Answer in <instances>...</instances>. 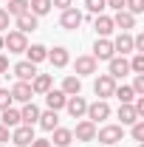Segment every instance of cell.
Listing matches in <instances>:
<instances>
[{
	"mask_svg": "<svg viewBox=\"0 0 144 147\" xmlns=\"http://www.w3.org/2000/svg\"><path fill=\"white\" fill-rule=\"evenodd\" d=\"M108 147H116V144H108Z\"/></svg>",
	"mask_w": 144,
	"mask_h": 147,
	"instance_id": "44",
	"label": "cell"
},
{
	"mask_svg": "<svg viewBox=\"0 0 144 147\" xmlns=\"http://www.w3.org/2000/svg\"><path fill=\"white\" fill-rule=\"evenodd\" d=\"M11 71H14V76H17V82H31V79L37 76V65L28 62V59H23V62H17Z\"/></svg>",
	"mask_w": 144,
	"mask_h": 147,
	"instance_id": "11",
	"label": "cell"
},
{
	"mask_svg": "<svg viewBox=\"0 0 144 147\" xmlns=\"http://www.w3.org/2000/svg\"><path fill=\"white\" fill-rule=\"evenodd\" d=\"M119 119H122V127H130L133 122H139V113L133 108V102L130 105H119Z\"/></svg>",
	"mask_w": 144,
	"mask_h": 147,
	"instance_id": "24",
	"label": "cell"
},
{
	"mask_svg": "<svg viewBox=\"0 0 144 147\" xmlns=\"http://www.w3.org/2000/svg\"><path fill=\"white\" fill-rule=\"evenodd\" d=\"M139 147H144V144H139Z\"/></svg>",
	"mask_w": 144,
	"mask_h": 147,
	"instance_id": "45",
	"label": "cell"
},
{
	"mask_svg": "<svg viewBox=\"0 0 144 147\" xmlns=\"http://www.w3.org/2000/svg\"><path fill=\"white\" fill-rule=\"evenodd\" d=\"M34 28H37V17L31 14V11H26V14L17 17V31L20 34H28V31H34Z\"/></svg>",
	"mask_w": 144,
	"mask_h": 147,
	"instance_id": "26",
	"label": "cell"
},
{
	"mask_svg": "<svg viewBox=\"0 0 144 147\" xmlns=\"http://www.w3.org/2000/svg\"><path fill=\"white\" fill-rule=\"evenodd\" d=\"M51 6H57L59 11H65V9H71V6H73V0H51Z\"/></svg>",
	"mask_w": 144,
	"mask_h": 147,
	"instance_id": "37",
	"label": "cell"
},
{
	"mask_svg": "<svg viewBox=\"0 0 144 147\" xmlns=\"http://www.w3.org/2000/svg\"><path fill=\"white\" fill-rule=\"evenodd\" d=\"M105 6H108V9H116V11H122V9H124V0H105Z\"/></svg>",
	"mask_w": 144,
	"mask_h": 147,
	"instance_id": "38",
	"label": "cell"
},
{
	"mask_svg": "<svg viewBox=\"0 0 144 147\" xmlns=\"http://www.w3.org/2000/svg\"><path fill=\"white\" fill-rule=\"evenodd\" d=\"M108 74L113 79H124L127 74H130V62H127L124 57H113V59H108Z\"/></svg>",
	"mask_w": 144,
	"mask_h": 147,
	"instance_id": "10",
	"label": "cell"
},
{
	"mask_svg": "<svg viewBox=\"0 0 144 147\" xmlns=\"http://www.w3.org/2000/svg\"><path fill=\"white\" fill-rule=\"evenodd\" d=\"M65 102H68V96H65L62 91H54V88H51V91L45 93V105H48V110H57V113H59V110L65 108Z\"/></svg>",
	"mask_w": 144,
	"mask_h": 147,
	"instance_id": "17",
	"label": "cell"
},
{
	"mask_svg": "<svg viewBox=\"0 0 144 147\" xmlns=\"http://www.w3.org/2000/svg\"><path fill=\"white\" fill-rule=\"evenodd\" d=\"M59 91L65 93V96H76V93H82V79H79V76H65Z\"/></svg>",
	"mask_w": 144,
	"mask_h": 147,
	"instance_id": "23",
	"label": "cell"
},
{
	"mask_svg": "<svg viewBox=\"0 0 144 147\" xmlns=\"http://www.w3.org/2000/svg\"><path fill=\"white\" fill-rule=\"evenodd\" d=\"M26 11H28V0H9V9H6L9 17H20Z\"/></svg>",
	"mask_w": 144,
	"mask_h": 147,
	"instance_id": "28",
	"label": "cell"
},
{
	"mask_svg": "<svg viewBox=\"0 0 144 147\" xmlns=\"http://www.w3.org/2000/svg\"><path fill=\"white\" fill-rule=\"evenodd\" d=\"M6 71H9V57L0 54V74H6Z\"/></svg>",
	"mask_w": 144,
	"mask_h": 147,
	"instance_id": "42",
	"label": "cell"
},
{
	"mask_svg": "<svg viewBox=\"0 0 144 147\" xmlns=\"http://www.w3.org/2000/svg\"><path fill=\"white\" fill-rule=\"evenodd\" d=\"M59 26H62V28H68V31H73V28H79V26H82V11H79V9H65V11H62V14H59Z\"/></svg>",
	"mask_w": 144,
	"mask_h": 147,
	"instance_id": "9",
	"label": "cell"
},
{
	"mask_svg": "<svg viewBox=\"0 0 144 147\" xmlns=\"http://www.w3.org/2000/svg\"><path fill=\"white\" fill-rule=\"evenodd\" d=\"M130 136H133L136 142H144V119H139V122L130 125Z\"/></svg>",
	"mask_w": 144,
	"mask_h": 147,
	"instance_id": "34",
	"label": "cell"
},
{
	"mask_svg": "<svg viewBox=\"0 0 144 147\" xmlns=\"http://www.w3.org/2000/svg\"><path fill=\"white\" fill-rule=\"evenodd\" d=\"M85 9H88L90 14H105V0H85Z\"/></svg>",
	"mask_w": 144,
	"mask_h": 147,
	"instance_id": "31",
	"label": "cell"
},
{
	"mask_svg": "<svg viewBox=\"0 0 144 147\" xmlns=\"http://www.w3.org/2000/svg\"><path fill=\"white\" fill-rule=\"evenodd\" d=\"M130 88H133L136 96H144V74H136V79H133V85H130Z\"/></svg>",
	"mask_w": 144,
	"mask_h": 147,
	"instance_id": "35",
	"label": "cell"
},
{
	"mask_svg": "<svg viewBox=\"0 0 144 147\" xmlns=\"http://www.w3.org/2000/svg\"><path fill=\"white\" fill-rule=\"evenodd\" d=\"M93 59L96 62H108V59H113L116 57V51H113V42H110L108 37H96V42H93Z\"/></svg>",
	"mask_w": 144,
	"mask_h": 147,
	"instance_id": "2",
	"label": "cell"
},
{
	"mask_svg": "<svg viewBox=\"0 0 144 147\" xmlns=\"http://www.w3.org/2000/svg\"><path fill=\"white\" fill-rule=\"evenodd\" d=\"M113 42V51L119 57H124V54H133V37L127 34V31H122V34L116 37V40H110Z\"/></svg>",
	"mask_w": 144,
	"mask_h": 147,
	"instance_id": "15",
	"label": "cell"
},
{
	"mask_svg": "<svg viewBox=\"0 0 144 147\" xmlns=\"http://www.w3.org/2000/svg\"><path fill=\"white\" fill-rule=\"evenodd\" d=\"M124 11H130L133 17L144 11V0H124Z\"/></svg>",
	"mask_w": 144,
	"mask_h": 147,
	"instance_id": "33",
	"label": "cell"
},
{
	"mask_svg": "<svg viewBox=\"0 0 144 147\" xmlns=\"http://www.w3.org/2000/svg\"><path fill=\"white\" fill-rule=\"evenodd\" d=\"M26 57H28V62H42V59H48V48L45 45H40V42H34V45H28L26 48Z\"/></svg>",
	"mask_w": 144,
	"mask_h": 147,
	"instance_id": "25",
	"label": "cell"
},
{
	"mask_svg": "<svg viewBox=\"0 0 144 147\" xmlns=\"http://www.w3.org/2000/svg\"><path fill=\"white\" fill-rule=\"evenodd\" d=\"M113 91H116V79H113L110 74L96 76V82H93V93H96L99 99H108V96H113Z\"/></svg>",
	"mask_w": 144,
	"mask_h": 147,
	"instance_id": "5",
	"label": "cell"
},
{
	"mask_svg": "<svg viewBox=\"0 0 144 147\" xmlns=\"http://www.w3.org/2000/svg\"><path fill=\"white\" fill-rule=\"evenodd\" d=\"M96 68H99V62H96L90 54L76 57V62H73V71H76V76H90V74H96Z\"/></svg>",
	"mask_w": 144,
	"mask_h": 147,
	"instance_id": "6",
	"label": "cell"
},
{
	"mask_svg": "<svg viewBox=\"0 0 144 147\" xmlns=\"http://www.w3.org/2000/svg\"><path fill=\"white\" fill-rule=\"evenodd\" d=\"M31 96H34V91H31L28 82H17V85L11 88V99H14V102H23V105H26V102H31Z\"/></svg>",
	"mask_w": 144,
	"mask_h": 147,
	"instance_id": "19",
	"label": "cell"
},
{
	"mask_svg": "<svg viewBox=\"0 0 144 147\" xmlns=\"http://www.w3.org/2000/svg\"><path fill=\"white\" fill-rule=\"evenodd\" d=\"M37 119H40V108H37L34 102H26L23 110H20V125H28V127H34Z\"/></svg>",
	"mask_w": 144,
	"mask_h": 147,
	"instance_id": "14",
	"label": "cell"
},
{
	"mask_svg": "<svg viewBox=\"0 0 144 147\" xmlns=\"http://www.w3.org/2000/svg\"><path fill=\"white\" fill-rule=\"evenodd\" d=\"M11 142H14V147H28L31 142H34V127L17 125V127L11 130Z\"/></svg>",
	"mask_w": 144,
	"mask_h": 147,
	"instance_id": "7",
	"label": "cell"
},
{
	"mask_svg": "<svg viewBox=\"0 0 144 147\" xmlns=\"http://www.w3.org/2000/svg\"><path fill=\"white\" fill-rule=\"evenodd\" d=\"M127 62H130V71H133V74H144V54L136 51L133 59H127Z\"/></svg>",
	"mask_w": 144,
	"mask_h": 147,
	"instance_id": "32",
	"label": "cell"
},
{
	"mask_svg": "<svg viewBox=\"0 0 144 147\" xmlns=\"http://www.w3.org/2000/svg\"><path fill=\"white\" fill-rule=\"evenodd\" d=\"M9 28V14H6V9H0V34Z\"/></svg>",
	"mask_w": 144,
	"mask_h": 147,
	"instance_id": "39",
	"label": "cell"
},
{
	"mask_svg": "<svg viewBox=\"0 0 144 147\" xmlns=\"http://www.w3.org/2000/svg\"><path fill=\"white\" fill-rule=\"evenodd\" d=\"M65 110L71 113L73 119H82L85 116V110H88V102H85V96H68V102H65Z\"/></svg>",
	"mask_w": 144,
	"mask_h": 147,
	"instance_id": "12",
	"label": "cell"
},
{
	"mask_svg": "<svg viewBox=\"0 0 144 147\" xmlns=\"http://www.w3.org/2000/svg\"><path fill=\"white\" fill-rule=\"evenodd\" d=\"M122 136H124V127L122 125H105V127L96 130V139L102 142V144H116V142H122Z\"/></svg>",
	"mask_w": 144,
	"mask_h": 147,
	"instance_id": "3",
	"label": "cell"
},
{
	"mask_svg": "<svg viewBox=\"0 0 144 147\" xmlns=\"http://www.w3.org/2000/svg\"><path fill=\"white\" fill-rule=\"evenodd\" d=\"M0 147H3V144H0Z\"/></svg>",
	"mask_w": 144,
	"mask_h": 147,
	"instance_id": "46",
	"label": "cell"
},
{
	"mask_svg": "<svg viewBox=\"0 0 144 147\" xmlns=\"http://www.w3.org/2000/svg\"><path fill=\"white\" fill-rule=\"evenodd\" d=\"M71 133H73L76 142H96V125L88 122V119H82V122L76 125V130H71Z\"/></svg>",
	"mask_w": 144,
	"mask_h": 147,
	"instance_id": "8",
	"label": "cell"
},
{
	"mask_svg": "<svg viewBox=\"0 0 144 147\" xmlns=\"http://www.w3.org/2000/svg\"><path fill=\"white\" fill-rule=\"evenodd\" d=\"M0 51H3V34H0Z\"/></svg>",
	"mask_w": 144,
	"mask_h": 147,
	"instance_id": "43",
	"label": "cell"
},
{
	"mask_svg": "<svg viewBox=\"0 0 144 147\" xmlns=\"http://www.w3.org/2000/svg\"><path fill=\"white\" fill-rule=\"evenodd\" d=\"M113 26L116 28H122V31H130V28H136V17L130 14V11H116V17H113Z\"/></svg>",
	"mask_w": 144,
	"mask_h": 147,
	"instance_id": "20",
	"label": "cell"
},
{
	"mask_svg": "<svg viewBox=\"0 0 144 147\" xmlns=\"http://www.w3.org/2000/svg\"><path fill=\"white\" fill-rule=\"evenodd\" d=\"M51 82H54V79H51V74H37L28 85H31V91H34V93H42V96H45V93L51 91Z\"/></svg>",
	"mask_w": 144,
	"mask_h": 147,
	"instance_id": "18",
	"label": "cell"
},
{
	"mask_svg": "<svg viewBox=\"0 0 144 147\" xmlns=\"http://www.w3.org/2000/svg\"><path fill=\"white\" fill-rule=\"evenodd\" d=\"M0 125H6V127L14 130L20 125V110L17 108H6V110H3V122H0Z\"/></svg>",
	"mask_w": 144,
	"mask_h": 147,
	"instance_id": "29",
	"label": "cell"
},
{
	"mask_svg": "<svg viewBox=\"0 0 144 147\" xmlns=\"http://www.w3.org/2000/svg\"><path fill=\"white\" fill-rule=\"evenodd\" d=\"M51 9H54L51 0H28V11H31L34 17H45Z\"/></svg>",
	"mask_w": 144,
	"mask_h": 147,
	"instance_id": "27",
	"label": "cell"
},
{
	"mask_svg": "<svg viewBox=\"0 0 144 147\" xmlns=\"http://www.w3.org/2000/svg\"><path fill=\"white\" fill-rule=\"evenodd\" d=\"M28 147H51V142H48V139H34Z\"/></svg>",
	"mask_w": 144,
	"mask_h": 147,
	"instance_id": "41",
	"label": "cell"
},
{
	"mask_svg": "<svg viewBox=\"0 0 144 147\" xmlns=\"http://www.w3.org/2000/svg\"><path fill=\"white\" fill-rule=\"evenodd\" d=\"M3 142H11V133H9L6 125H0V144H3Z\"/></svg>",
	"mask_w": 144,
	"mask_h": 147,
	"instance_id": "40",
	"label": "cell"
},
{
	"mask_svg": "<svg viewBox=\"0 0 144 147\" xmlns=\"http://www.w3.org/2000/svg\"><path fill=\"white\" fill-rule=\"evenodd\" d=\"M11 91H6V88H0V110H6V108H11Z\"/></svg>",
	"mask_w": 144,
	"mask_h": 147,
	"instance_id": "36",
	"label": "cell"
},
{
	"mask_svg": "<svg viewBox=\"0 0 144 147\" xmlns=\"http://www.w3.org/2000/svg\"><path fill=\"white\" fill-rule=\"evenodd\" d=\"M48 62H51L54 68H65V65L71 62L68 48H65V45H57V48H51V51H48Z\"/></svg>",
	"mask_w": 144,
	"mask_h": 147,
	"instance_id": "13",
	"label": "cell"
},
{
	"mask_svg": "<svg viewBox=\"0 0 144 147\" xmlns=\"http://www.w3.org/2000/svg\"><path fill=\"white\" fill-rule=\"evenodd\" d=\"M3 48L9 54H26L28 40H26V34H20V31H9V34H3Z\"/></svg>",
	"mask_w": 144,
	"mask_h": 147,
	"instance_id": "1",
	"label": "cell"
},
{
	"mask_svg": "<svg viewBox=\"0 0 144 147\" xmlns=\"http://www.w3.org/2000/svg\"><path fill=\"white\" fill-rule=\"evenodd\" d=\"M93 28H96V37H110L116 26H113V17H108V14H96Z\"/></svg>",
	"mask_w": 144,
	"mask_h": 147,
	"instance_id": "16",
	"label": "cell"
},
{
	"mask_svg": "<svg viewBox=\"0 0 144 147\" xmlns=\"http://www.w3.org/2000/svg\"><path fill=\"white\" fill-rule=\"evenodd\" d=\"M51 133H54V139H48V142L57 144V147H68V144L73 142V133H71L68 127H54Z\"/></svg>",
	"mask_w": 144,
	"mask_h": 147,
	"instance_id": "21",
	"label": "cell"
},
{
	"mask_svg": "<svg viewBox=\"0 0 144 147\" xmlns=\"http://www.w3.org/2000/svg\"><path fill=\"white\" fill-rule=\"evenodd\" d=\"M37 125H40L42 130H48V133H51L54 127H59V116H57V110H45V113H40Z\"/></svg>",
	"mask_w": 144,
	"mask_h": 147,
	"instance_id": "22",
	"label": "cell"
},
{
	"mask_svg": "<svg viewBox=\"0 0 144 147\" xmlns=\"http://www.w3.org/2000/svg\"><path fill=\"white\" fill-rule=\"evenodd\" d=\"M113 96H119V102H122V105H130V102L136 99V93H133V88H130V85H116Z\"/></svg>",
	"mask_w": 144,
	"mask_h": 147,
	"instance_id": "30",
	"label": "cell"
},
{
	"mask_svg": "<svg viewBox=\"0 0 144 147\" xmlns=\"http://www.w3.org/2000/svg\"><path fill=\"white\" fill-rule=\"evenodd\" d=\"M85 116H88V122H105L110 116V105H108V99H96V102H90L88 110H85Z\"/></svg>",
	"mask_w": 144,
	"mask_h": 147,
	"instance_id": "4",
	"label": "cell"
}]
</instances>
